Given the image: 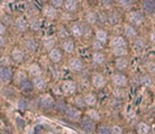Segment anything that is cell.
<instances>
[{"mask_svg": "<svg viewBox=\"0 0 155 134\" xmlns=\"http://www.w3.org/2000/svg\"><path fill=\"white\" fill-rule=\"evenodd\" d=\"M127 21L133 27H139L142 25L146 20V15L142 10H133L127 13Z\"/></svg>", "mask_w": 155, "mask_h": 134, "instance_id": "1", "label": "cell"}, {"mask_svg": "<svg viewBox=\"0 0 155 134\" xmlns=\"http://www.w3.org/2000/svg\"><path fill=\"white\" fill-rule=\"evenodd\" d=\"M15 83L18 88L24 92H30L32 90L33 86L31 81L29 79L27 73L24 71H18L15 75Z\"/></svg>", "mask_w": 155, "mask_h": 134, "instance_id": "2", "label": "cell"}, {"mask_svg": "<svg viewBox=\"0 0 155 134\" xmlns=\"http://www.w3.org/2000/svg\"><path fill=\"white\" fill-rule=\"evenodd\" d=\"M79 123L81 129L86 134H94V132L96 131V123L92 121L89 117H81V119L79 120Z\"/></svg>", "mask_w": 155, "mask_h": 134, "instance_id": "3", "label": "cell"}, {"mask_svg": "<svg viewBox=\"0 0 155 134\" xmlns=\"http://www.w3.org/2000/svg\"><path fill=\"white\" fill-rule=\"evenodd\" d=\"M111 83L117 89H124L129 83V79L123 72H115L111 76Z\"/></svg>", "mask_w": 155, "mask_h": 134, "instance_id": "4", "label": "cell"}, {"mask_svg": "<svg viewBox=\"0 0 155 134\" xmlns=\"http://www.w3.org/2000/svg\"><path fill=\"white\" fill-rule=\"evenodd\" d=\"M39 106L43 109H51L55 106V101L53 97L49 94V93H45V94L41 95L38 100Z\"/></svg>", "mask_w": 155, "mask_h": 134, "instance_id": "5", "label": "cell"}, {"mask_svg": "<svg viewBox=\"0 0 155 134\" xmlns=\"http://www.w3.org/2000/svg\"><path fill=\"white\" fill-rule=\"evenodd\" d=\"M62 93L66 96H71L77 91V84L72 80H65L61 85Z\"/></svg>", "mask_w": 155, "mask_h": 134, "instance_id": "6", "label": "cell"}, {"mask_svg": "<svg viewBox=\"0 0 155 134\" xmlns=\"http://www.w3.org/2000/svg\"><path fill=\"white\" fill-rule=\"evenodd\" d=\"M13 78V72L9 66H0V83L7 85Z\"/></svg>", "mask_w": 155, "mask_h": 134, "instance_id": "7", "label": "cell"}, {"mask_svg": "<svg viewBox=\"0 0 155 134\" xmlns=\"http://www.w3.org/2000/svg\"><path fill=\"white\" fill-rule=\"evenodd\" d=\"M87 27L81 22H73L70 26V32L74 37H82L86 34Z\"/></svg>", "mask_w": 155, "mask_h": 134, "instance_id": "8", "label": "cell"}, {"mask_svg": "<svg viewBox=\"0 0 155 134\" xmlns=\"http://www.w3.org/2000/svg\"><path fill=\"white\" fill-rule=\"evenodd\" d=\"M65 112V116L67 119L71 120V121H78V120L81 119V116H82V113H81V110L78 109L77 108L73 106H67Z\"/></svg>", "mask_w": 155, "mask_h": 134, "instance_id": "9", "label": "cell"}, {"mask_svg": "<svg viewBox=\"0 0 155 134\" xmlns=\"http://www.w3.org/2000/svg\"><path fill=\"white\" fill-rule=\"evenodd\" d=\"M107 81L106 76H104L101 73H94L91 77V84L94 87V89L96 90H102L104 89Z\"/></svg>", "mask_w": 155, "mask_h": 134, "instance_id": "10", "label": "cell"}, {"mask_svg": "<svg viewBox=\"0 0 155 134\" xmlns=\"http://www.w3.org/2000/svg\"><path fill=\"white\" fill-rule=\"evenodd\" d=\"M110 49H113V48H129V43H127V40L124 36L115 35V36L110 38Z\"/></svg>", "mask_w": 155, "mask_h": 134, "instance_id": "11", "label": "cell"}, {"mask_svg": "<svg viewBox=\"0 0 155 134\" xmlns=\"http://www.w3.org/2000/svg\"><path fill=\"white\" fill-rule=\"evenodd\" d=\"M69 68L72 72H80L84 70V62L82 61V59H80L78 57H71L69 60Z\"/></svg>", "mask_w": 155, "mask_h": 134, "instance_id": "12", "label": "cell"}, {"mask_svg": "<svg viewBox=\"0 0 155 134\" xmlns=\"http://www.w3.org/2000/svg\"><path fill=\"white\" fill-rule=\"evenodd\" d=\"M61 50L62 51L69 53V54H71V53L74 52L75 51V43L73 41L72 38H66L64 39L62 43H61Z\"/></svg>", "mask_w": 155, "mask_h": 134, "instance_id": "13", "label": "cell"}, {"mask_svg": "<svg viewBox=\"0 0 155 134\" xmlns=\"http://www.w3.org/2000/svg\"><path fill=\"white\" fill-rule=\"evenodd\" d=\"M42 13L44 17L50 20H53L57 17V11L54 7H52L51 4H46L43 9H42Z\"/></svg>", "mask_w": 155, "mask_h": 134, "instance_id": "14", "label": "cell"}, {"mask_svg": "<svg viewBox=\"0 0 155 134\" xmlns=\"http://www.w3.org/2000/svg\"><path fill=\"white\" fill-rule=\"evenodd\" d=\"M48 55H49V59L52 63L57 64L59 62H61V60L63 58V51L61 49L55 47L54 49H52L51 51L48 52Z\"/></svg>", "mask_w": 155, "mask_h": 134, "instance_id": "15", "label": "cell"}, {"mask_svg": "<svg viewBox=\"0 0 155 134\" xmlns=\"http://www.w3.org/2000/svg\"><path fill=\"white\" fill-rule=\"evenodd\" d=\"M11 58L15 63H22L25 60V52L22 49L15 48L11 52Z\"/></svg>", "mask_w": 155, "mask_h": 134, "instance_id": "16", "label": "cell"}, {"mask_svg": "<svg viewBox=\"0 0 155 134\" xmlns=\"http://www.w3.org/2000/svg\"><path fill=\"white\" fill-rule=\"evenodd\" d=\"M124 35L126 39H135L138 35V31L135 27L127 23L124 26Z\"/></svg>", "mask_w": 155, "mask_h": 134, "instance_id": "17", "label": "cell"}, {"mask_svg": "<svg viewBox=\"0 0 155 134\" xmlns=\"http://www.w3.org/2000/svg\"><path fill=\"white\" fill-rule=\"evenodd\" d=\"M114 66H115V69L118 70V72H122L129 67V59L127 57H118L115 59Z\"/></svg>", "mask_w": 155, "mask_h": 134, "instance_id": "18", "label": "cell"}, {"mask_svg": "<svg viewBox=\"0 0 155 134\" xmlns=\"http://www.w3.org/2000/svg\"><path fill=\"white\" fill-rule=\"evenodd\" d=\"M94 34H95V39L100 43H102L103 45H105L107 42V40H109V32L104 29L95 30V33Z\"/></svg>", "mask_w": 155, "mask_h": 134, "instance_id": "19", "label": "cell"}, {"mask_svg": "<svg viewBox=\"0 0 155 134\" xmlns=\"http://www.w3.org/2000/svg\"><path fill=\"white\" fill-rule=\"evenodd\" d=\"M28 72H29V74H30L32 78L42 76V69H41V67H40L37 63H32V64L29 67Z\"/></svg>", "mask_w": 155, "mask_h": 134, "instance_id": "20", "label": "cell"}, {"mask_svg": "<svg viewBox=\"0 0 155 134\" xmlns=\"http://www.w3.org/2000/svg\"><path fill=\"white\" fill-rule=\"evenodd\" d=\"M91 59H92V63L94 65L100 66V65H103L106 62V55L102 51H94Z\"/></svg>", "mask_w": 155, "mask_h": 134, "instance_id": "21", "label": "cell"}, {"mask_svg": "<svg viewBox=\"0 0 155 134\" xmlns=\"http://www.w3.org/2000/svg\"><path fill=\"white\" fill-rule=\"evenodd\" d=\"M31 83H32L33 88H35L38 90H44L46 89V86H47L46 80L42 76L32 78Z\"/></svg>", "mask_w": 155, "mask_h": 134, "instance_id": "22", "label": "cell"}, {"mask_svg": "<svg viewBox=\"0 0 155 134\" xmlns=\"http://www.w3.org/2000/svg\"><path fill=\"white\" fill-rule=\"evenodd\" d=\"M25 48L26 50L28 51L29 52H35L36 50H37V42L35 41V38H32V37H28L26 40H25Z\"/></svg>", "mask_w": 155, "mask_h": 134, "instance_id": "23", "label": "cell"}, {"mask_svg": "<svg viewBox=\"0 0 155 134\" xmlns=\"http://www.w3.org/2000/svg\"><path fill=\"white\" fill-rule=\"evenodd\" d=\"M142 6H143V11L145 13L151 15V13L155 12V1H152V0H145V1L142 2Z\"/></svg>", "mask_w": 155, "mask_h": 134, "instance_id": "24", "label": "cell"}, {"mask_svg": "<svg viewBox=\"0 0 155 134\" xmlns=\"http://www.w3.org/2000/svg\"><path fill=\"white\" fill-rule=\"evenodd\" d=\"M84 101H85V104L87 106H91V108H92V106H94L97 104V96L92 92L87 93V94L84 96Z\"/></svg>", "mask_w": 155, "mask_h": 134, "instance_id": "25", "label": "cell"}, {"mask_svg": "<svg viewBox=\"0 0 155 134\" xmlns=\"http://www.w3.org/2000/svg\"><path fill=\"white\" fill-rule=\"evenodd\" d=\"M150 126L146 122H139L136 126V134H150Z\"/></svg>", "mask_w": 155, "mask_h": 134, "instance_id": "26", "label": "cell"}, {"mask_svg": "<svg viewBox=\"0 0 155 134\" xmlns=\"http://www.w3.org/2000/svg\"><path fill=\"white\" fill-rule=\"evenodd\" d=\"M28 22L24 17H18L15 19V27L16 28L17 31H25L27 29H28Z\"/></svg>", "mask_w": 155, "mask_h": 134, "instance_id": "27", "label": "cell"}, {"mask_svg": "<svg viewBox=\"0 0 155 134\" xmlns=\"http://www.w3.org/2000/svg\"><path fill=\"white\" fill-rule=\"evenodd\" d=\"M63 6L68 12H75L78 9V2L75 0H67L64 1Z\"/></svg>", "mask_w": 155, "mask_h": 134, "instance_id": "28", "label": "cell"}, {"mask_svg": "<svg viewBox=\"0 0 155 134\" xmlns=\"http://www.w3.org/2000/svg\"><path fill=\"white\" fill-rule=\"evenodd\" d=\"M55 44H56V41L53 37H48L43 40V47L48 52L55 48Z\"/></svg>", "mask_w": 155, "mask_h": 134, "instance_id": "29", "label": "cell"}, {"mask_svg": "<svg viewBox=\"0 0 155 134\" xmlns=\"http://www.w3.org/2000/svg\"><path fill=\"white\" fill-rule=\"evenodd\" d=\"M112 54L116 58L118 57H126L129 53V48H113L110 49Z\"/></svg>", "mask_w": 155, "mask_h": 134, "instance_id": "30", "label": "cell"}, {"mask_svg": "<svg viewBox=\"0 0 155 134\" xmlns=\"http://www.w3.org/2000/svg\"><path fill=\"white\" fill-rule=\"evenodd\" d=\"M133 48L138 52L143 51L146 48V44H145L144 39L140 38V37H136L134 39V42H133Z\"/></svg>", "mask_w": 155, "mask_h": 134, "instance_id": "31", "label": "cell"}, {"mask_svg": "<svg viewBox=\"0 0 155 134\" xmlns=\"http://www.w3.org/2000/svg\"><path fill=\"white\" fill-rule=\"evenodd\" d=\"M86 116L87 117H89L90 119H91L92 121L94 122H98L101 120V115L99 114V112L96 110V109H87V112H86Z\"/></svg>", "mask_w": 155, "mask_h": 134, "instance_id": "32", "label": "cell"}, {"mask_svg": "<svg viewBox=\"0 0 155 134\" xmlns=\"http://www.w3.org/2000/svg\"><path fill=\"white\" fill-rule=\"evenodd\" d=\"M86 20L90 25H94L98 22V15L94 11H89L86 15Z\"/></svg>", "mask_w": 155, "mask_h": 134, "instance_id": "33", "label": "cell"}, {"mask_svg": "<svg viewBox=\"0 0 155 134\" xmlns=\"http://www.w3.org/2000/svg\"><path fill=\"white\" fill-rule=\"evenodd\" d=\"M73 106H75L78 109H84L86 108V104H85V101H84V97L81 96V95H78L74 98L73 100Z\"/></svg>", "mask_w": 155, "mask_h": 134, "instance_id": "34", "label": "cell"}, {"mask_svg": "<svg viewBox=\"0 0 155 134\" xmlns=\"http://www.w3.org/2000/svg\"><path fill=\"white\" fill-rule=\"evenodd\" d=\"M96 134H112L111 128L106 125H101L96 128Z\"/></svg>", "mask_w": 155, "mask_h": 134, "instance_id": "35", "label": "cell"}, {"mask_svg": "<svg viewBox=\"0 0 155 134\" xmlns=\"http://www.w3.org/2000/svg\"><path fill=\"white\" fill-rule=\"evenodd\" d=\"M140 83L142 86L146 87V88H149V87L152 85V78L149 74H145L143 76H141Z\"/></svg>", "mask_w": 155, "mask_h": 134, "instance_id": "36", "label": "cell"}, {"mask_svg": "<svg viewBox=\"0 0 155 134\" xmlns=\"http://www.w3.org/2000/svg\"><path fill=\"white\" fill-rule=\"evenodd\" d=\"M107 20L109 21L111 25H115L119 21V15H117V12H110L107 16Z\"/></svg>", "mask_w": 155, "mask_h": 134, "instance_id": "37", "label": "cell"}, {"mask_svg": "<svg viewBox=\"0 0 155 134\" xmlns=\"http://www.w3.org/2000/svg\"><path fill=\"white\" fill-rule=\"evenodd\" d=\"M28 25L32 31H38L40 29V21L36 17H33L32 19H31L28 22Z\"/></svg>", "mask_w": 155, "mask_h": 134, "instance_id": "38", "label": "cell"}, {"mask_svg": "<svg viewBox=\"0 0 155 134\" xmlns=\"http://www.w3.org/2000/svg\"><path fill=\"white\" fill-rule=\"evenodd\" d=\"M117 3H118V5L121 7V8H123L124 10L129 11L133 6L134 1H131V0H123V1H117Z\"/></svg>", "mask_w": 155, "mask_h": 134, "instance_id": "39", "label": "cell"}, {"mask_svg": "<svg viewBox=\"0 0 155 134\" xmlns=\"http://www.w3.org/2000/svg\"><path fill=\"white\" fill-rule=\"evenodd\" d=\"M104 45L102 43H100L99 41H97L96 39H94L92 43H91V48L94 51H101V50L103 49Z\"/></svg>", "mask_w": 155, "mask_h": 134, "instance_id": "40", "label": "cell"}, {"mask_svg": "<svg viewBox=\"0 0 155 134\" xmlns=\"http://www.w3.org/2000/svg\"><path fill=\"white\" fill-rule=\"evenodd\" d=\"M147 70L150 73H155V62L154 61H147L145 64Z\"/></svg>", "mask_w": 155, "mask_h": 134, "instance_id": "41", "label": "cell"}, {"mask_svg": "<svg viewBox=\"0 0 155 134\" xmlns=\"http://www.w3.org/2000/svg\"><path fill=\"white\" fill-rule=\"evenodd\" d=\"M112 134H123V129L119 125H114L111 126Z\"/></svg>", "mask_w": 155, "mask_h": 134, "instance_id": "42", "label": "cell"}, {"mask_svg": "<svg viewBox=\"0 0 155 134\" xmlns=\"http://www.w3.org/2000/svg\"><path fill=\"white\" fill-rule=\"evenodd\" d=\"M50 4L54 7L55 9H58V8H61V7L64 5V1L63 0H52V1L50 2Z\"/></svg>", "mask_w": 155, "mask_h": 134, "instance_id": "43", "label": "cell"}, {"mask_svg": "<svg viewBox=\"0 0 155 134\" xmlns=\"http://www.w3.org/2000/svg\"><path fill=\"white\" fill-rule=\"evenodd\" d=\"M68 35H69L68 34V31H66V29H61V30L58 31V36L63 38V40L66 39V38H68Z\"/></svg>", "mask_w": 155, "mask_h": 134, "instance_id": "44", "label": "cell"}, {"mask_svg": "<svg viewBox=\"0 0 155 134\" xmlns=\"http://www.w3.org/2000/svg\"><path fill=\"white\" fill-rule=\"evenodd\" d=\"M7 31V28H6V26L2 23V22H0V37L1 36H4L5 35V33Z\"/></svg>", "mask_w": 155, "mask_h": 134, "instance_id": "45", "label": "cell"}, {"mask_svg": "<svg viewBox=\"0 0 155 134\" xmlns=\"http://www.w3.org/2000/svg\"><path fill=\"white\" fill-rule=\"evenodd\" d=\"M150 41L153 45H155V30L150 32Z\"/></svg>", "mask_w": 155, "mask_h": 134, "instance_id": "46", "label": "cell"}, {"mask_svg": "<svg viewBox=\"0 0 155 134\" xmlns=\"http://www.w3.org/2000/svg\"><path fill=\"white\" fill-rule=\"evenodd\" d=\"M19 109H24L26 108V101H24V100H21V101H19Z\"/></svg>", "mask_w": 155, "mask_h": 134, "instance_id": "47", "label": "cell"}, {"mask_svg": "<svg viewBox=\"0 0 155 134\" xmlns=\"http://www.w3.org/2000/svg\"><path fill=\"white\" fill-rule=\"evenodd\" d=\"M5 43H6V41H5L4 36H1L0 37V47H3L5 45Z\"/></svg>", "mask_w": 155, "mask_h": 134, "instance_id": "48", "label": "cell"}, {"mask_svg": "<svg viewBox=\"0 0 155 134\" xmlns=\"http://www.w3.org/2000/svg\"><path fill=\"white\" fill-rule=\"evenodd\" d=\"M101 3H102L103 6H110V5H112L113 2L112 1H102Z\"/></svg>", "mask_w": 155, "mask_h": 134, "instance_id": "49", "label": "cell"}, {"mask_svg": "<svg viewBox=\"0 0 155 134\" xmlns=\"http://www.w3.org/2000/svg\"><path fill=\"white\" fill-rule=\"evenodd\" d=\"M126 134H136V133L133 132V131H129V132H127Z\"/></svg>", "mask_w": 155, "mask_h": 134, "instance_id": "50", "label": "cell"}]
</instances>
